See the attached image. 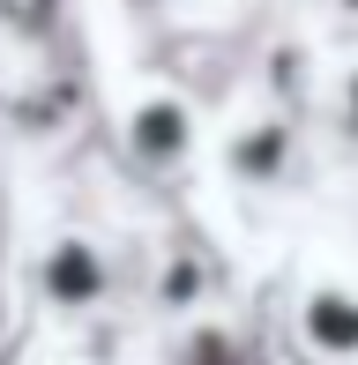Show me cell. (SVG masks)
<instances>
[{
    "label": "cell",
    "instance_id": "obj_3",
    "mask_svg": "<svg viewBox=\"0 0 358 365\" xmlns=\"http://www.w3.org/2000/svg\"><path fill=\"white\" fill-rule=\"evenodd\" d=\"M60 291H68V298L90 291V254H83V246H60Z\"/></svg>",
    "mask_w": 358,
    "mask_h": 365
},
{
    "label": "cell",
    "instance_id": "obj_2",
    "mask_svg": "<svg viewBox=\"0 0 358 365\" xmlns=\"http://www.w3.org/2000/svg\"><path fill=\"white\" fill-rule=\"evenodd\" d=\"M306 336L321 343V351H358V298H344V291H321L314 306H306Z\"/></svg>",
    "mask_w": 358,
    "mask_h": 365
},
{
    "label": "cell",
    "instance_id": "obj_1",
    "mask_svg": "<svg viewBox=\"0 0 358 365\" xmlns=\"http://www.w3.org/2000/svg\"><path fill=\"white\" fill-rule=\"evenodd\" d=\"M135 149L150 164H179L194 149V120H187V105L179 97H150V105L135 112Z\"/></svg>",
    "mask_w": 358,
    "mask_h": 365
}]
</instances>
